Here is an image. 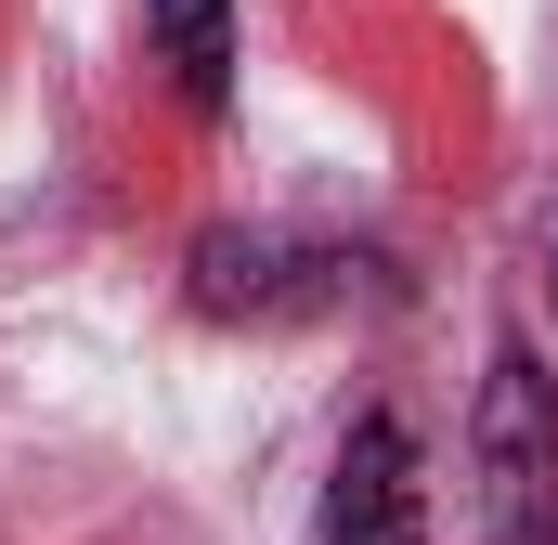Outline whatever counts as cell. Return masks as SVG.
<instances>
[{
  "instance_id": "obj_1",
  "label": "cell",
  "mask_w": 558,
  "mask_h": 545,
  "mask_svg": "<svg viewBox=\"0 0 558 545\" xmlns=\"http://www.w3.org/2000/svg\"><path fill=\"white\" fill-rule=\"evenodd\" d=\"M481 545H558V403H546V364L507 338L494 377H481Z\"/></svg>"
},
{
  "instance_id": "obj_2",
  "label": "cell",
  "mask_w": 558,
  "mask_h": 545,
  "mask_svg": "<svg viewBox=\"0 0 558 545\" xmlns=\"http://www.w3.org/2000/svg\"><path fill=\"white\" fill-rule=\"evenodd\" d=\"M428 533V481H416V428L377 403L351 415L338 468H325V545H416Z\"/></svg>"
},
{
  "instance_id": "obj_3",
  "label": "cell",
  "mask_w": 558,
  "mask_h": 545,
  "mask_svg": "<svg viewBox=\"0 0 558 545\" xmlns=\"http://www.w3.org/2000/svg\"><path fill=\"white\" fill-rule=\"evenodd\" d=\"M338 272H351V261H325V247L208 234V247H195V299H208V312H312V299H338Z\"/></svg>"
},
{
  "instance_id": "obj_4",
  "label": "cell",
  "mask_w": 558,
  "mask_h": 545,
  "mask_svg": "<svg viewBox=\"0 0 558 545\" xmlns=\"http://www.w3.org/2000/svg\"><path fill=\"white\" fill-rule=\"evenodd\" d=\"M143 39H156L169 92H182L195 118L234 105V0H143Z\"/></svg>"
},
{
  "instance_id": "obj_5",
  "label": "cell",
  "mask_w": 558,
  "mask_h": 545,
  "mask_svg": "<svg viewBox=\"0 0 558 545\" xmlns=\"http://www.w3.org/2000/svg\"><path fill=\"white\" fill-rule=\"evenodd\" d=\"M546 286H558V272H546Z\"/></svg>"
}]
</instances>
